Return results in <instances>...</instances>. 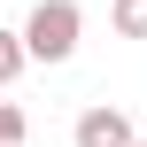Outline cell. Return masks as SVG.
<instances>
[{
    "label": "cell",
    "mask_w": 147,
    "mask_h": 147,
    "mask_svg": "<svg viewBox=\"0 0 147 147\" xmlns=\"http://www.w3.org/2000/svg\"><path fill=\"white\" fill-rule=\"evenodd\" d=\"M78 39H85V8H78V0H39V8L23 16V54H31V62H70Z\"/></svg>",
    "instance_id": "cell-1"
},
{
    "label": "cell",
    "mask_w": 147,
    "mask_h": 147,
    "mask_svg": "<svg viewBox=\"0 0 147 147\" xmlns=\"http://www.w3.org/2000/svg\"><path fill=\"white\" fill-rule=\"evenodd\" d=\"M132 140H140V132H132L124 109H85L78 132H70V147H132Z\"/></svg>",
    "instance_id": "cell-2"
},
{
    "label": "cell",
    "mask_w": 147,
    "mask_h": 147,
    "mask_svg": "<svg viewBox=\"0 0 147 147\" xmlns=\"http://www.w3.org/2000/svg\"><path fill=\"white\" fill-rule=\"evenodd\" d=\"M109 23H116V39H147V0H116Z\"/></svg>",
    "instance_id": "cell-3"
},
{
    "label": "cell",
    "mask_w": 147,
    "mask_h": 147,
    "mask_svg": "<svg viewBox=\"0 0 147 147\" xmlns=\"http://www.w3.org/2000/svg\"><path fill=\"white\" fill-rule=\"evenodd\" d=\"M31 54H23V31H0V93H8V78L23 70Z\"/></svg>",
    "instance_id": "cell-4"
},
{
    "label": "cell",
    "mask_w": 147,
    "mask_h": 147,
    "mask_svg": "<svg viewBox=\"0 0 147 147\" xmlns=\"http://www.w3.org/2000/svg\"><path fill=\"white\" fill-rule=\"evenodd\" d=\"M31 140V124H23V109L16 101H0V147H23Z\"/></svg>",
    "instance_id": "cell-5"
},
{
    "label": "cell",
    "mask_w": 147,
    "mask_h": 147,
    "mask_svg": "<svg viewBox=\"0 0 147 147\" xmlns=\"http://www.w3.org/2000/svg\"><path fill=\"white\" fill-rule=\"evenodd\" d=\"M132 147H147V140H132Z\"/></svg>",
    "instance_id": "cell-6"
}]
</instances>
